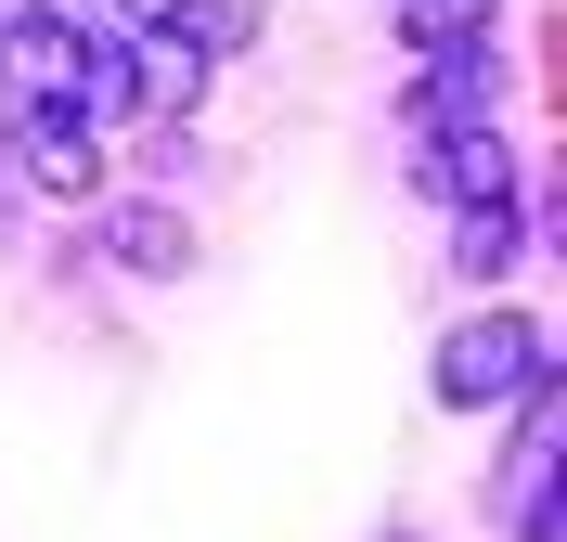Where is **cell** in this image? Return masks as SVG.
Returning a JSON list of instances; mask_svg holds the SVG:
<instances>
[{"instance_id":"ba28073f","label":"cell","mask_w":567,"mask_h":542,"mask_svg":"<svg viewBox=\"0 0 567 542\" xmlns=\"http://www.w3.org/2000/svg\"><path fill=\"white\" fill-rule=\"evenodd\" d=\"M78 116H130V39L78 27Z\"/></svg>"},{"instance_id":"8992f818","label":"cell","mask_w":567,"mask_h":542,"mask_svg":"<svg viewBox=\"0 0 567 542\" xmlns=\"http://www.w3.org/2000/svg\"><path fill=\"white\" fill-rule=\"evenodd\" d=\"M116 272H142V285H168V272H194V233H181V207H116L104 219Z\"/></svg>"},{"instance_id":"52a82bcc","label":"cell","mask_w":567,"mask_h":542,"mask_svg":"<svg viewBox=\"0 0 567 542\" xmlns=\"http://www.w3.org/2000/svg\"><path fill=\"white\" fill-rule=\"evenodd\" d=\"M258 27H271V0H181L168 39L194 52V65H219V52H258Z\"/></svg>"},{"instance_id":"30bf717a","label":"cell","mask_w":567,"mask_h":542,"mask_svg":"<svg viewBox=\"0 0 567 542\" xmlns=\"http://www.w3.org/2000/svg\"><path fill=\"white\" fill-rule=\"evenodd\" d=\"M503 258H516V207H503V194H491V207H452V272H477V285H491Z\"/></svg>"},{"instance_id":"5b68a950","label":"cell","mask_w":567,"mask_h":542,"mask_svg":"<svg viewBox=\"0 0 567 542\" xmlns=\"http://www.w3.org/2000/svg\"><path fill=\"white\" fill-rule=\"evenodd\" d=\"M130 104L168 130V116H194V104H207V65H194L168 27H130Z\"/></svg>"},{"instance_id":"7a4b0ae2","label":"cell","mask_w":567,"mask_h":542,"mask_svg":"<svg viewBox=\"0 0 567 542\" xmlns=\"http://www.w3.org/2000/svg\"><path fill=\"white\" fill-rule=\"evenodd\" d=\"M13 168H27L52 207H91V194H104V143H91V116H78V104H27Z\"/></svg>"},{"instance_id":"8fae6325","label":"cell","mask_w":567,"mask_h":542,"mask_svg":"<svg viewBox=\"0 0 567 542\" xmlns=\"http://www.w3.org/2000/svg\"><path fill=\"white\" fill-rule=\"evenodd\" d=\"M168 13H181V0H116V27H168Z\"/></svg>"},{"instance_id":"277c9868","label":"cell","mask_w":567,"mask_h":542,"mask_svg":"<svg viewBox=\"0 0 567 542\" xmlns=\"http://www.w3.org/2000/svg\"><path fill=\"white\" fill-rule=\"evenodd\" d=\"M503 104V65H491V39H464V52H425V78H413V130H477V116Z\"/></svg>"},{"instance_id":"7c38bea8","label":"cell","mask_w":567,"mask_h":542,"mask_svg":"<svg viewBox=\"0 0 567 542\" xmlns=\"http://www.w3.org/2000/svg\"><path fill=\"white\" fill-rule=\"evenodd\" d=\"M0 168H13V130H0Z\"/></svg>"},{"instance_id":"9c48e42d","label":"cell","mask_w":567,"mask_h":542,"mask_svg":"<svg viewBox=\"0 0 567 542\" xmlns=\"http://www.w3.org/2000/svg\"><path fill=\"white\" fill-rule=\"evenodd\" d=\"M503 0H400V39L413 52H464V39H491Z\"/></svg>"},{"instance_id":"3957f363","label":"cell","mask_w":567,"mask_h":542,"mask_svg":"<svg viewBox=\"0 0 567 542\" xmlns=\"http://www.w3.org/2000/svg\"><path fill=\"white\" fill-rule=\"evenodd\" d=\"M413 181L439 194V207H491L503 181H516V155H503L491 116H477V130H413Z\"/></svg>"},{"instance_id":"6da1fadb","label":"cell","mask_w":567,"mask_h":542,"mask_svg":"<svg viewBox=\"0 0 567 542\" xmlns=\"http://www.w3.org/2000/svg\"><path fill=\"white\" fill-rule=\"evenodd\" d=\"M542 375H555V336H542L529 310H477V324L439 336V375H425V388L452 400V413H491V400H529Z\"/></svg>"}]
</instances>
